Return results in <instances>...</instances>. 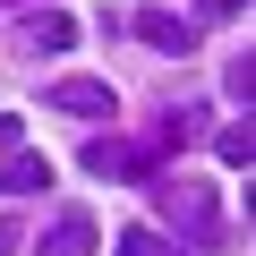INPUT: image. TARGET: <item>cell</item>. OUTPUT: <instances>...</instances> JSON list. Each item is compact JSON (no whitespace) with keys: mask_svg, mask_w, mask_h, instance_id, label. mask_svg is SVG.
I'll return each instance as SVG.
<instances>
[{"mask_svg":"<svg viewBox=\"0 0 256 256\" xmlns=\"http://www.w3.org/2000/svg\"><path fill=\"white\" fill-rule=\"evenodd\" d=\"M154 205H162V222H171L188 248H214V239H222V205H214V180H188V171H154Z\"/></svg>","mask_w":256,"mask_h":256,"instance_id":"cell-1","label":"cell"},{"mask_svg":"<svg viewBox=\"0 0 256 256\" xmlns=\"http://www.w3.org/2000/svg\"><path fill=\"white\" fill-rule=\"evenodd\" d=\"M86 171H94V180H154L162 162H154L146 146H120V137H94V146H86Z\"/></svg>","mask_w":256,"mask_h":256,"instance_id":"cell-2","label":"cell"},{"mask_svg":"<svg viewBox=\"0 0 256 256\" xmlns=\"http://www.w3.org/2000/svg\"><path fill=\"white\" fill-rule=\"evenodd\" d=\"M52 188V162L18 137V146H0V196H43Z\"/></svg>","mask_w":256,"mask_h":256,"instance_id":"cell-3","label":"cell"},{"mask_svg":"<svg viewBox=\"0 0 256 256\" xmlns=\"http://www.w3.org/2000/svg\"><path fill=\"white\" fill-rule=\"evenodd\" d=\"M43 102H52V111H68V120H102V111H120L102 77H60V86H52Z\"/></svg>","mask_w":256,"mask_h":256,"instance_id":"cell-4","label":"cell"},{"mask_svg":"<svg viewBox=\"0 0 256 256\" xmlns=\"http://www.w3.org/2000/svg\"><path fill=\"white\" fill-rule=\"evenodd\" d=\"M34 256H94V214H86V205L52 214V230L34 239Z\"/></svg>","mask_w":256,"mask_h":256,"instance_id":"cell-5","label":"cell"},{"mask_svg":"<svg viewBox=\"0 0 256 256\" xmlns=\"http://www.w3.org/2000/svg\"><path fill=\"white\" fill-rule=\"evenodd\" d=\"M137 34H146L154 52H180V60L196 52V26H188V18H171V9H137Z\"/></svg>","mask_w":256,"mask_h":256,"instance_id":"cell-6","label":"cell"},{"mask_svg":"<svg viewBox=\"0 0 256 256\" xmlns=\"http://www.w3.org/2000/svg\"><path fill=\"white\" fill-rule=\"evenodd\" d=\"M18 43H26V52H68V43H77V26L43 0V18H26V26H18Z\"/></svg>","mask_w":256,"mask_h":256,"instance_id":"cell-7","label":"cell"},{"mask_svg":"<svg viewBox=\"0 0 256 256\" xmlns=\"http://www.w3.org/2000/svg\"><path fill=\"white\" fill-rule=\"evenodd\" d=\"M111 256H188V248H171L162 230H146V222H137V230H120V239H111Z\"/></svg>","mask_w":256,"mask_h":256,"instance_id":"cell-8","label":"cell"},{"mask_svg":"<svg viewBox=\"0 0 256 256\" xmlns=\"http://www.w3.org/2000/svg\"><path fill=\"white\" fill-rule=\"evenodd\" d=\"M214 154H222L230 171H248V162H256V137H248V128L230 120V128H222V137H214Z\"/></svg>","mask_w":256,"mask_h":256,"instance_id":"cell-9","label":"cell"},{"mask_svg":"<svg viewBox=\"0 0 256 256\" xmlns=\"http://www.w3.org/2000/svg\"><path fill=\"white\" fill-rule=\"evenodd\" d=\"M248 0H196V26H222V18H239Z\"/></svg>","mask_w":256,"mask_h":256,"instance_id":"cell-10","label":"cell"},{"mask_svg":"<svg viewBox=\"0 0 256 256\" xmlns=\"http://www.w3.org/2000/svg\"><path fill=\"white\" fill-rule=\"evenodd\" d=\"M26 248V230H18V214H0V256H18Z\"/></svg>","mask_w":256,"mask_h":256,"instance_id":"cell-11","label":"cell"}]
</instances>
